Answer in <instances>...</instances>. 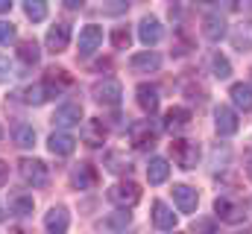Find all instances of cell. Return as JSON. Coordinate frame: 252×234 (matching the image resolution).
Returning <instances> with one entry per match:
<instances>
[{"mask_svg":"<svg viewBox=\"0 0 252 234\" xmlns=\"http://www.w3.org/2000/svg\"><path fill=\"white\" fill-rule=\"evenodd\" d=\"M100 44H103V27L88 24V27L79 32V56H91Z\"/></svg>","mask_w":252,"mask_h":234,"instance_id":"obj_9","label":"cell"},{"mask_svg":"<svg viewBox=\"0 0 252 234\" xmlns=\"http://www.w3.org/2000/svg\"><path fill=\"white\" fill-rule=\"evenodd\" d=\"M196 234H214L217 232V226H214V220H196Z\"/></svg>","mask_w":252,"mask_h":234,"instance_id":"obj_35","label":"cell"},{"mask_svg":"<svg viewBox=\"0 0 252 234\" xmlns=\"http://www.w3.org/2000/svg\"><path fill=\"white\" fill-rule=\"evenodd\" d=\"M167 176H170V167H167L164 158H153V161H150V167H147L150 184H161V181H167Z\"/></svg>","mask_w":252,"mask_h":234,"instance_id":"obj_24","label":"cell"},{"mask_svg":"<svg viewBox=\"0 0 252 234\" xmlns=\"http://www.w3.org/2000/svg\"><path fill=\"white\" fill-rule=\"evenodd\" d=\"M129 220H132V214H126V211H118V214L106 217V220H103V226H106V229H126V226H129Z\"/></svg>","mask_w":252,"mask_h":234,"instance_id":"obj_31","label":"cell"},{"mask_svg":"<svg viewBox=\"0 0 252 234\" xmlns=\"http://www.w3.org/2000/svg\"><path fill=\"white\" fill-rule=\"evenodd\" d=\"M9 9H12V3L9 0H0V12H9Z\"/></svg>","mask_w":252,"mask_h":234,"instance_id":"obj_38","label":"cell"},{"mask_svg":"<svg viewBox=\"0 0 252 234\" xmlns=\"http://www.w3.org/2000/svg\"><path fill=\"white\" fill-rule=\"evenodd\" d=\"M170 155H173V161H176L182 170H193L196 161H199V144L179 138V141L170 144Z\"/></svg>","mask_w":252,"mask_h":234,"instance_id":"obj_1","label":"cell"},{"mask_svg":"<svg viewBox=\"0 0 252 234\" xmlns=\"http://www.w3.org/2000/svg\"><path fill=\"white\" fill-rule=\"evenodd\" d=\"M94 184H97V170H94L91 164H76V167L70 170V187L88 190V187H94Z\"/></svg>","mask_w":252,"mask_h":234,"instance_id":"obj_14","label":"cell"},{"mask_svg":"<svg viewBox=\"0 0 252 234\" xmlns=\"http://www.w3.org/2000/svg\"><path fill=\"white\" fill-rule=\"evenodd\" d=\"M67 226H70V217H67V208H64V205H56V208L47 211V217H44L47 234H64Z\"/></svg>","mask_w":252,"mask_h":234,"instance_id":"obj_11","label":"cell"},{"mask_svg":"<svg viewBox=\"0 0 252 234\" xmlns=\"http://www.w3.org/2000/svg\"><path fill=\"white\" fill-rule=\"evenodd\" d=\"M18 167H21L24 181H27V184H32V187H44V184L50 181V170H47V164H44V161H38V158H24Z\"/></svg>","mask_w":252,"mask_h":234,"instance_id":"obj_2","label":"cell"},{"mask_svg":"<svg viewBox=\"0 0 252 234\" xmlns=\"http://www.w3.org/2000/svg\"><path fill=\"white\" fill-rule=\"evenodd\" d=\"M15 144L24 146V149L32 146V144H35V129L27 126V123H18V126H15Z\"/></svg>","mask_w":252,"mask_h":234,"instance_id":"obj_27","label":"cell"},{"mask_svg":"<svg viewBox=\"0 0 252 234\" xmlns=\"http://www.w3.org/2000/svg\"><path fill=\"white\" fill-rule=\"evenodd\" d=\"M47 97H53V94H50V88H47L44 82H38V85H30V88L24 91V100H27L30 106H41Z\"/></svg>","mask_w":252,"mask_h":234,"instance_id":"obj_25","label":"cell"},{"mask_svg":"<svg viewBox=\"0 0 252 234\" xmlns=\"http://www.w3.org/2000/svg\"><path fill=\"white\" fill-rule=\"evenodd\" d=\"M47 146H50L53 155H70V152L76 149V141H73V135H67V132H53V135L47 138Z\"/></svg>","mask_w":252,"mask_h":234,"instance_id":"obj_17","label":"cell"},{"mask_svg":"<svg viewBox=\"0 0 252 234\" xmlns=\"http://www.w3.org/2000/svg\"><path fill=\"white\" fill-rule=\"evenodd\" d=\"M156 138H158V132L150 126V120H138V123L129 126V141H132L135 149H153Z\"/></svg>","mask_w":252,"mask_h":234,"instance_id":"obj_4","label":"cell"},{"mask_svg":"<svg viewBox=\"0 0 252 234\" xmlns=\"http://www.w3.org/2000/svg\"><path fill=\"white\" fill-rule=\"evenodd\" d=\"M232 44H235V50H252V21H244V24H238L235 29H232Z\"/></svg>","mask_w":252,"mask_h":234,"instance_id":"obj_22","label":"cell"},{"mask_svg":"<svg viewBox=\"0 0 252 234\" xmlns=\"http://www.w3.org/2000/svg\"><path fill=\"white\" fill-rule=\"evenodd\" d=\"M214 126H217L220 135H235V132L241 129V120H238V115H235V109L217 106V109H214Z\"/></svg>","mask_w":252,"mask_h":234,"instance_id":"obj_7","label":"cell"},{"mask_svg":"<svg viewBox=\"0 0 252 234\" xmlns=\"http://www.w3.org/2000/svg\"><path fill=\"white\" fill-rule=\"evenodd\" d=\"M129 67L135 70V73H150V70H158L161 67V58L156 56V53H135V56L129 58Z\"/></svg>","mask_w":252,"mask_h":234,"instance_id":"obj_19","label":"cell"},{"mask_svg":"<svg viewBox=\"0 0 252 234\" xmlns=\"http://www.w3.org/2000/svg\"><path fill=\"white\" fill-rule=\"evenodd\" d=\"M202 35H205L208 41H220V38L226 35V18H223L220 12H208V15L202 18Z\"/></svg>","mask_w":252,"mask_h":234,"instance_id":"obj_12","label":"cell"},{"mask_svg":"<svg viewBox=\"0 0 252 234\" xmlns=\"http://www.w3.org/2000/svg\"><path fill=\"white\" fill-rule=\"evenodd\" d=\"M173 202H176V208H179L182 214H190V211H196L199 196H196V190L188 187V184H176V187H173Z\"/></svg>","mask_w":252,"mask_h":234,"instance_id":"obj_15","label":"cell"},{"mask_svg":"<svg viewBox=\"0 0 252 234\" xmlns=\"http://www.w3.org/2000/svg\"><path fill=\"white\" fill-rule=\"evenodd\" d=\"M109 199L126 211V208H132V205L141 199V187H138L135 181H118V184L109 187Z\"/></svg>","mask_w":252,"mask_h":234,"instance_id":"obj_3","label":"cell"},{"mask_svg":"<svg viewBox=\"0 0 252 234\" xmlns=\"http://www.w3.org/2000/svg\"><path fill=\"white\" fill-rule=\"evenodd\" d=\"M12 214H18V217H27V214H32V196H12Z\"/></svg>","mask_w":252,"mask_h":234,"instance_id":"obj_30","label":"cell"},{"mask_svg":"<svg viewBox=\"0 0 252 234\" xmlns=\"http://www.w3.org/2000/svg\"><path fill=\"white\" fill-rule=\"evenodd\" d=\"M82 120V106L79 103H62L59 109H56V115H53V123L59 126V129H70V126H76Z\"/></svg>","mask_w":252,"mask_h":234,"instance_id":"obj_10","label":"cell"},{"mask_svg":"<svg viewBox=\"0 0 252 234\" xmlns=\"http://www.w3.org/2000/svg\"><path fill=\"white\" fill-rule=\"evenodd\" d=\"M9 76H12V64H9L6 56H0V82H6Z\"/></svg>","mask_w":252,"mask_h":234,"instance_id":"obj_36","label":"cell"},{"mask_svg":"<svg viewBox=\"0 0 252 234\" xmlns=\"http://www.w3.org/2000/svg\"><path fill=\"white\" fill-rule=\"evenodd\" d=\"M153 223H156V229H164V232H170L173 226H176V214L164 205V202H153Z\"/></svg>","mask_w":252,"mask_h":234,"instance_id":"obj_20","label":"cell"},{"mask_svg":"<svg viewBox=\"0 0 252 234\" xmlns=\"http://www.w3.org/2000/svg\"><path fill=\"white\" fill-rule=\"evenodd\" d=\"M15 41V27L9 21H0V44H9Z\"/></svg>","mask_w":252,"mask_h":234,"instance_id":"obj_34","label":"cell"},{"mask_svg":"<svg viewBox=\"0 0 252 234\" xmlns=\"http://www.w3.org/2000/svg\"><path fill=\"white\" fill-rule=\"evenodd\" d=\"M112 44H115L118 50H126V47L132 44V35H129V29H126V27H118V29L112 32Z\"/></svg>","mask_w":252,"mask_h":234,"instance_id":"obj_32","label":"cell"},{"mask_svg":"<svg viewBox=\"0 0 252 234\" xmlns=\"http://www.w3.org/2000/svg\"><path fill=\"white\" fill-rule=\"evenodd\" d=\"M188 123H190V112H188V109H182V106H173V109H167V115H164V129H167V132L185 129Z\"/></svg>","mask_w":252,"mask_h":234,"instance_id":"obj_21","label":"cell"},{"mask_svg":"<svg viewBox=\"0 0 252 234\" xmlns=\"http://www.w3.org/2000/svg\"><path fill=\"white\" fill-rule=\"evenodd\" d=\"M24 12H27L30 21H44L47 18V3L44 0H27L24 3Z\"/></svg>","mask_w":252,"mask_h":234,"instance_id":"obj_28","label":"cell"},{"mask_svg":"<svg viewBox=\"0 0 252 234\" xmlns=\"http://www.w3.org/2000/svg\"><path fill=\"white\" fill-rule=\"evenodd\" d=\"M44 44H47L50 53H62V50H67V44H70V24H56V27H50Z\"/></svg>","mask_w":252,"mask_h":234,"instance_id":"obj_8","label":"cell"},{"mask_svg":"<svg viewBox=\"0 0 252 234\" xmlns=\"http://www.w3.org/2000/svg\"><path fill=\"white\" fill-rule=\"evenodd\" d=\"M6 178H9V167H6V164L0 161V187L6 184Z\"/></svg>","mask_w":252,"mask_h":234,"instance_id":"obj_37","label":"cell"},{"mask_svg":"<svg viewBox=\"0 0 252 234\" xmlns=\"http://www.w3.org/2000/svg\"><path fill=\"white\" fill-rule=\"evenodd\" d=\"M0 135H3V132H0Z\"/></svg>","mask_w":252,"mask_h":234,"instance_id":"obj_41","label":"cell"},{"mask_svg":"<svg viewBox=\"0 0 252 234\" xmlns=\"http://www.w3.org/2000/svg\"><path fill=\"white\" fill-rule=\"evenodd\" d=\"M106 161H109V170H112V173H126V170H129V161H124L118 152H109Z\"/></svg>","mask_w":252,"mask_h":234,"instance_id":"obj_33","label":"cell"},{"mask_svg":"<svg viewBox=\"0 0 252 234\" xmlns=\"http://www.w3.org/2000/svg\"><path fill=\"white\" fill-rule=\"evenodd\" d=\"M247 173H250V178H252V155L247 158Z\"/></svg>","mask_w":252,"mask_h":234,"instance_id":"obj_39","label":"cell"},{"mask_svg":"<svg viewBox=\"0 0 252 234\" xmlns=\"http://www.w3.org/2000/svg\"><path fill=\"white\" fill-rule=\"evenodd\" d=\"M18 56H21L24 64H38L41 50H38V44H35V41H21V44H18Z\"/></svg>","mask_w":252,"mask_h":234,"instance_id":"obj_26","label":"cell"},{"mask_svg":"<svg viewBox=\"0 0 252 234\" xmlns=\"http://www.w3.org/2000/svg\"><path fill=\"white\" fill-rule=\"evenodd\" d=\"M135 94H138V106H141L147 115H153V112L158 109V88H156V85H150V82H141Z\"/></svg>","mask_w":252,"mask_h":234,"instance_id":"obj_16","label":"cell"},{"mask_svg":"<svg viewBox=\"0 0 252 234\" xmlns=\"http://www.w3.org/2000/svg\"><path fill=\"white\" fill-rule=\"evenodd\" d=\"M214 211H217V217L223 220V223H241L247 214V208L241 205V202H235V199H229V196H220V199H214Z\"/></svg>","mask_w":252,"mask_h":234,"instance_id":"obj_6","label":"cell"},{"mask_svg":"<svg viewBox=\"0 0 252 234\" xmlns=\"http://www.w3.org/2000/svg\"><path fill=\"white\" fill-rule=\"evenodd\" d=\"M211 67H214V76L217 79H229L232 76V64H229V58L223 56V53H214L211 56Z\"/></svg>","mask_w":252,"mask_h":234,"instance_id":"obj_29","label":"cell"},{"mask_svg":"<svg viewBox=\"0 0 252 234\" xmlns=\"http://www.w3.org/2000/svg\"><path fill=\"white\" fill-rule=\"evenodd\" d=\"M229 97H232V103H235L238 109H244V112H250V109H252V88H250V85L235 82V85H232V91H229Z\"/></svg>","mask_w":252,"mask_h":234,"instance_id":"obj_23","label":"cell"},{"mask_svg":"<svg viewBox=\"0 0 252 234\" xmlns=\"http://www.w3.org/2000/svg\"><path fill=\"white\" fill-rule=\"evenodd\" d=\"M94 100L97 103H103V106H118L121 103V97H124V88H121V82L118 79H103V82H97L94 85Z\"/></svg>","mask_w":252,"mask_h":234,"instance_id":"obj_5","label":"cell"},{"mask_svg":"<svg viewBox=\"0 0 252 234\" xmlns=\"http://www.w3.org/2000/svg\"><path fill=\"white\" fill-rule=\"evenodd\" d=\"M244 234H250V232H244Z\"/></svg>","mask_w":252,"mask_h":234,"instance_id":"obj_40","label":"cell"},{"mask_svg":"<svg viewBox=\"0 0 252 234\" xmlns=\"http://www.w3.org/2000/svg\"><path fill=\"white\" fill-rule=\"evenodd\" d=\"M82 138H85V144H88V146H103V141H106V126H103V120H97V117L85 120Z\"/></svg>","mask_w":252,"mask_h":234,"instance_id":"obj_18","label":"cell"},{"mask_svg":"<svg viewBox=\"0 0 252 234\" xmlns=\"http://www.w3.org/2000/svg\"><path fill=\"white\" fill-rule=\"evenodd\" d=\"M161 35H164V29H161L158 18L147 15V18L141 21V27H138V38H141L147 47H153V44H158V41H161Z\"/></svg>","mask_w":252,"mask_h":234,"instance_id":"obj_13","label":"cell"}]
</instances>
